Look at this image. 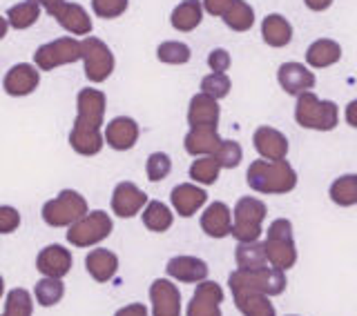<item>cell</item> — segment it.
Wrapping results in <instances>:
<instances>
[{
    "label": "cell",
    "mask_w": 357,
    "mask_h": 316,
    "mask_svg": "<svg viewBox=\"0 0 357 316\" xmlns=\"http://www.w3.org/2000/svg\"><path fill=\"white\" fill-rule=\"evenodd\" d=\"M83 212H85V200L78 194L65 191L59 200H54L45 207V219H47V223H52V225H65V223L78 219Z\"/></svg>",
    "instance_id": "8fae6325"
},
{
    "label": "cell",
    "mask_w": 357,
    "mask_h": 316,
    "mask_svg": "<svg viewBox=\"0 0 357 316\" xmlns=\"http://www.w3.org/2000/svg\"><path fill=\"white\" fill-rule=\"evenodd\" d=\"M87 272L94 281L98 283H107V281L116 274L119 269V258L112 254L109 250H94L92 254L87 256Z\"/></svg>",
    "instance_id": "d6986e66"
},
{
    "label": "cell",
    "mask_w": 357,
    "mask_h": 316,
    "mask_svg": "<svg viewBox=\"0 0 357 316\" xmlns=\"http://www.w3.org/2000/svg\"><path fill=\"white\" fill-rule=\"evenodd\" d=\"M143 223H145V228L152 232H165L172 225V212L167 210L163 203L154 200L148 205V210H145Z\"/></svg>",
    "instance_id": "484cf974"
},
{
    "label": "cell",
    "mask_w": 357,
    "mask_h": 316,
    "mask_svg": "<svg viewBox=\"0 0 357 316\" xmlns=\"http://www.w3.org/2000/svg\"><path fill=\"white\" fill-rule=\"evenodd\" d=\"M109 230H112L109 219L105 216L103 212H96L94 216H89V219L81 221L78 225H74L72 232L67 234V239H70V243H74L78 247H87V245H92L96 241H103L105 236L109 234Z\"/></svg>",
    "instance_id": "30bf717a"
},
{
    "label": "cell",
    "mask_w": 357,
    "mask_h": 316,
    "mask_svg": "<svg viewBox=\"0 0 357 316\" xmlns=\"http://www.w3.org/2000/svg\"><path fill=\"white\" fill-rule=\"evenodd\" d=\"M328 196L340 207L357 205V174H344L340 178H335L328 189Z\"/></svg>",
    "instance_id": "603a6c76"
},
{
    "label": "cell",
    "mask_w": 357,
    "mask_h": 316,
    "mask_svg": "<svg viewBox=\"0 0 357 316\" xmlns=\"http://www.w3.org/2000/svg\"><path fill=\"white\" fill-rule=\"evenodd\" d=\"M33 312V303H31V294L27 290L16 287L7 294L5 301V314L3 316H31Z\"/></svg>",
    "instance_id": "4316f807"
},
{
    "label": "cell",
    "mask_w": 357,
    "mask_h": 316,
    "mask_svg": "<svg viewBox=\"0 0 357 316\" xmlns=\"http://www.w3.org/2000/svg\"><path fill=\"white\" fill-rule=\"evenodd\" d=\"M252 145H255L257 154L266 158V161H284L290 150L286 134H282L275 127H268V125H261L255 129Z\"/></svg>",
    "instance_id": "ba28073f"
},
{
    "label": "cell",
    "mask_w": 357,
    "mask_h": 316,
    "mask_svg": "<svg viewBox=\"0 0 357 316\" xmlns=\"http://www.w3.org/2000/svg\"><path fill=\"white\" fill-rule=\"evenodd\" d=\"M208 63H210V67H212V72L223 74V72H228V70H230L232 58H230V54H228L226 49H215V52L210 54Z\"/></svg>",
    "instance_id": "e575fe53"
},
{
    "label": "cell",
    "mask_w": 357,
    "mask_h": 316,
    "mask_svg": "<svg viewBox=\"0 0 357 316\" xmlns=\"http://www.w3.org/2000/svg\"><path fill=\"white\" fill-rule=\"evenodd\" d=\"M215 158L221 167L226 169H234L243 158V152H241V145L237 141H221V145L215 152Z\"/></svg>",
    "instance_id": "4dcf8cb0"
},
{
    "label": "cell",
    "mask_w": 357,
    "mask_h": 316,
    "mask_svg": "<svg viewBox=\"0 0 357 316\" xmlns=\"http://www.w3.org/2000/svg\"><path fill=\"white\" fill-rule=\"evenodd\" d=\"M33 294H36L38 303L43 308H52L56 306L63 297H65V285L61 278H43L36 283V287H33Z\"/></svg>",
    "instance_id": "d4e9b609"
},
{
    "label": "cell",
    "mask_w": 357,
    "mask_h": 316,
    "mask_svg": "<svg viewBox=\"0 0 357 316\" xmlns=\"http://www.w3.org/2000/svg\"><path fill=\"white\" fill-rule=\"evenodd\" d=\"M295 120L299 127L315 129V132H331L340 123V109L333 100H321L312 92L297 96L295 105Z\"/></svg>",
    "instance_id": "3957f363"
},
{
    "label": "cell",
    "mask_w": 357,
    "mask_h": 316,
    "mask_svg": "<svg viewBox=\"0 0 357 316\" xmlns=\"http://www.w3.org/2000/svg\"><path fill=\"white\" fill-rule=\"evenodd\" d=\"M159 58L165 63H185L190 58V49L181 42H165L159 49Z\"/></svg>",
    "instance_id": "836d02e7"
},
{
    "label": "cell",
    "mask_w": 357,
    "mask_h": 316,
    "mask_svg": "<svg viewBox=\"0 0 357 316\" xmlns=\"http://www.w3.org/2000/svg\"><path fill=\"white\" fill-rule=\"evenodd\" d=\"M346 123H349L351 127L357 129V98L351 100V103L346 105Z\"/></svg>",
    "instance_id": "f35d334b"
},
{
    "label": "cell",
    "mask_w": 357,
    "mask_h": 316,
    "mask_svg": "<svg viewBox=\"0 0 357 316\" xmlns=\"http://www.w3.org/2000/svg\"><path fill=\"white\" fill-rule=\"evenodd\" d=\"M219 169H221V165L217 163L215 156L212 158L204 156V158H199V161H195V165L190 167V176H192L197 183L212 185L219 178Z\"/></svg>",
    "instance_id": "83f0119b"
},
{
    "label": "cell",
    "mask_w": 357,
    "mask_h": 316,
    "mask_svg": "<svg viewBox=\"0 0 357 316\" xmlns=\"http://www.w3.org/2000/svg\"><path fill=\"white\" fill-rule=\"evenodd\" d=\"M201 230L212 239H226L232 232V212L226 203H210L201 216Z\"/></svg>",
    "instance_id": "7c38bea8"
},
{
    "label": "cell",
    "mask_w": 357,
    "mask_h": 316,
    "mask_svg": "<svg viewBox=\"0 0 357 316\" xmlns=\"http://www.w3.org/2000/svg\"><path fill=\"white\" fill-rule=\"evenodd\" d=\"M277 83L284 89L288 96H301L306 92H312L315 89V74L310 72L308 65L301 63H282L277 70Z\"/></svg>",
    "instance_id": "8992f818"
},
{
    "label": "cell",
    "mask_w": 357,
    "mask_h": 316,
    "mask_svg": "<svg viewBox=\"0 0 357 316\" xmlns=\"http://www.w3.org/2000/svg\"><path fill=\"white\" fill-rule=\"evenodd\" d=\"M188 116H190V123H192V127H217V123H219L217 100L208 94H201V96L192 98Z\"/></svg>",
    "instance_id": "ac0fdd59"
},
{
    "label": "cell",
    "mask_w": 357,
    "mask_h": 316,
    "mask_svg": "<svg viewBox=\"0 0 357 316\" xmlns=\"http://www.w3.org/2000/svg\"><path fill=\"white\" fill-rule=\"evenodd\" d=\"M223 290L215 281H201L188 303L185 316H221Z\"/></svg>",
    "instance_id": "52a82bcc"
},
{
    "label": "cell",
    "mask_w": 357,
    "mask_h": 316,
    "mask_svg": "<svg viewBox=\"0 0 357 316\" xmlns=\"http://www.w3.org/2000/svg\"><path fill=\"white\" fill-rule=\"evenodd\" d=\"M228 287L232 292L234 306L243 316H275V308L273 303L268 301L266 294L257 292L248 285H243L241 281H237L232 274L228 278Z\"/></svg>",
    "instance_id": "5b68a950"
},
{
    "label": "cell",
    "mask_w": 357,
    "mask_h": 316,
    "mask_svg": "<svg viewBox=\"0 0 357 316\" xmlns=\"http://www.w3.org/2000/svg\"><path fill=\"white\" fill-rule=\"evenodd\" d=\"M167 274L181 283H201L208 276V263L197 256H174L167 263Z\"/></svg>",
    "instance_id": "4fadbf2b"
},
{
    "label": "cell",
    "mask_w": 357,
    "mask_h": 316,
    "mask_svg": "<svg viewBox=\"0 0 357 316\" xmlns=\"http://www.w3.org/2000/svg\"><path fill=\"white\" fill-rule=\"evenodd\" d=\"M36 267H38V272H43L45 276H50V278H63L72 267V256H70V252L65 250V247L50 245V247H45V250L40 252Z\"/></svg>",
    "instance_id": "9a60e30c"
},
{
    "label": "cell",
    "mask_w": 357,
    "mask_h": 316,
    "mask_svg": "<svg viewBox=\"0 0 357 316\" xmlns=\"http://www.w3.org/2000/svg\"><path fill=\"white\" fill-rule=\"evenodd\" d=\"M208 194L197 185H178L172 189V205L181 216H192L206 205Z\"/></svg>",
    "instance_id": "e0dca14e"
},
{
    "label": "cell",
    "mask_w": 357,
    "mask_h": 316,
    "mask_svg": "<svg viewBox=\"0 0 357 316\" xmlns=\"http://www.w3.org/2000/svg\"><path fill=\"white\" fill-rule=\"evenodd\" d=\"M18 228V214L11 207H0V234H9Z\"/></svg>",
    "instance_id": "d590c367"
},
{
    "label": "cell",
    "mask_w": 357,
    "mask_h": 316,
    "mask_svg": "<svg viewBox=\"0 0 357 316\" xmlns=\"http://www.w3.org/2000/svg\"><path fill=\"white\" fill-rule=\"evenodd\" d=\"M223 20L234 31H248L255 25V9L243 0H234L230 9L223 14Z\"/></svg>",
    "instance_id": "cb8c5ba5"
},
{
    "label": "cell",
    "mask_w": 357,
    "mask_h": 316,
    "mask_svg": "<svg viewBox=\"0 0 357 316\" xmlns=\"http://www.w3.org/2000/svg\"><path fill=\"white\" fill-rule=\"evenodd\" d=\"M145 205V194L141 189H137L130 183H123L116 187V194H114V210L119 216L128 219L134 216L141 207Z\"/></svg>",
    "instance_id": "44dd1931"
},
{
    "label": "cell",
    "mask_w": 357,
    "mask_h": 316,
    "mask_svg": "<svg viewBox=\"0 0 357 316\" xmlns=\"http://www.w3.org/2000/svg\"><path fill=\"white\" fill-rule=\"evenodd\" d=\"M3 292H5V283H3V278H0V299H3Z\"/></svg>",
    "instance_id": "60d3db41"
},
{
    "label": "cell",
    "mask_w": 357,
    "mask_h": 316,
    "mask_svg": "<svg viewBox=\"0 0 357 316\" xmlns=\"http://www.w3.org/2000/svg\"><path fill=\"white\" fill-rule=\"evenodd\" d=\"M264 252L268 263L277 269H290L297 263V245H295V232L293 223L288 219H277L271 223L264 239Z\"/></svg>",
    "instance_id": "7a4b0ae2"
},
{
    "label": "cell",
    "mask_w": 357,
    "mask_h": 316,
    "mask_svg": "<svg viewBox=\"0 0 357 316\" xmlns=\"http://www.w3.org/2000/svg\"><path fill=\"white\" fill-rule=\"evenodd\" d=\"M114 316H148V308L143 303H132L128 308H121Z\"/></svg>",
    "instance_id": "74e56055"
},
{
    "label": "cell",
    "mask_w": 357,
    "mask_h": 316,
    "mask_svg": "<svg viewBox=\"0 0 357 316\" xmlns=\"http://www.w3.org/2000/svg\"><path fill=\"white\" fill-rule=\"evenodd\" d=\"M248 185L257 194H288L297 187V172L284 161H255L248 167Z\"/></svg>",
    "instance_id": "6da1fadb"
},
{
    "label": "cell",
    "mask_w": 357,
    "mask_h": 316,
    "mask_svg": "<svg viewBox=\"0 0 357 316\" xmlns=\"http://www.w3.org/2000/svg\"><path fill=\"white\" fill-rule=\"evenodd\" d=\"M170 167H172V163H170V156L167 154H152L150 156V161H148V176H150V180H163L167 174H170Z\"/></svg>",
    "instance_id": "d6a6232c"
},
{
    "label": "cell",
    "mask_w": 357,
    "mask_h": 316,
    "mask_svg": "<svg viewBox=\"0 0 357 316\" xmlns=\"http://www.w3.org/2000/svg\"><path fill=\"white\" fill-rule=\"evenodd\" d=\"M234 261H237V267L243 269V272H259V269L268 267L264 243H239L237 250H234Z\"/></svg>",
    "instance_id": "ffe728a7"
},
{
    "label": "cell",
    "mask_w": 357,
    "mask_h": 316,
    "mask_svg": "<svg viewBox=\"0 0 357 316\" xmlns=\"http://www.w3.org/2000/svg\"><path fill=\"white\" fill-rule=\"evenodd\" d=\"M268 214L266 203L255 196H243L237 200L232 212V236L237 243H255L261 236V223Z\"/></svg>",
    "instance_id": "277c9868"
},
{
    "label": "cell",
    "mask_w": 357,
    "mask_h": 316,
    "mask_svg": "<svg viewBox=\"0 0 357 316\" xmlns=\"http://www.w3.org/2000/svg\"><path fill=\"white\" fill-rule=\"evenodd\" d=\"M288 316H295V314H288Z\"/></svg>",
    "instance_id": "b9f144b4"
},
{
    "label": "cell",
    "mask_w": 357,
    "mask_h": 316,
    "mask_svg": "<svg viewBox=\"0 0 357 316\" xmlns=\"http://www.w3.org/2000/svg\"><path fill=\"white\" fill-rule=\"evenodd\" d=\"M230 87H232L230 78L226 74H217V72L206 76L204 83H201V89H204V94L212 96L215 100L217 98H226L230 94Z\"/></svg>",
    "instance_id": "1f68e13d"
},
{
    "label": "cell",
    "mask_w": 357,
    "mask_h": 316,
    "mask_svg": "<svg viewBox=\"0 0 357 316\" xmlns=\"http://www.w3.org/2000/svg\"><path fill=\"white\" fill-rule=\"evenodd\" d=\"M109 141L116 150H128L137 141V125L132 120H116L109 129Z\"/></svg>",
    "instance_id": "f546056e"
},
{
    "label": "cell",
    "mask_w": 357,
    "mask_h": 316,
    "mask_svg": "<svg viewBox=\"0 0 357 316\" xmlns=\"http://www.w3.org/2000/svg\"><path fill=\"white\" fill-rule=\"evenodd\" d=\"M261 38L268 47L282 49L293 40V25H290V20L282 14H268L261 20Z\"/></svg>",
    "instance_id": "2e32d148"
},
{
    "label": "cell",
    "mask_w": 357,
    "mask_h": 316,
    "mask_svg": "<svg viewBox=\"0 0 357 316\" xmlns=\"http://www.w3.org/2000/svg\"><path fill=\"white\" fill-rule=\"evenodd\" d=\"M152 316H181V292L170 281L156 278L150 285Z\"/></svg>",
    "instance_id": "9c48e42d"
},
{
    "label": "cell",
    "mask_w": 357,
    "mask_h": 316,
    "mask_svg": "<svg viewBox=\"0 0 357 316\" xmlns=\"http://www.w3.org/2000/svg\"><path fill=\"white\" fill-rule=\"evenodd\" d=\"M221 145L217 127H195L185 136V150L190 154H215Z\"/></svg>",
    "instance_id": "7402d4cb"
},
{
    "label": "cell",
    "mask_w": 357,
    "mask_h": 316,
    "mask_svg": "<svg viewBox=\"0 0 357 316\" xmlns=\"http://www.w3.org/2000/svg\"><path fill=\"white\" fill-rule=\"evenodd\" d=\"M342 58V45L333 38H317L306 49V65L310 70H326Z\"/></svg>",
    "instance_id": "5bb4252c"
},
{
    "label": "cell",
    "mask_w": 357,
    "mask_h": 316,
    "mask_svg": "<svg viewBox=\"0 0 357 316\" xmlns=\"http://www.w3.org/2000/svg\"><path fill=\"white\" fill-rule=\"evenodd\" d=\"M172 22H174L176 29H183V31L195 29L201 22V7H199L197 0H188V3H183L181 7H178L172 16Z\"/></svg>",
    "instance_id": "f1b7e54d"
},
{
    "label": "cell",
    "mask_w": 357,
    "mask_h": 316,
    "mask_svg": "<svg viewBox=\"0 0 357 316\" xmlns=\"http://www.w3.org/2000/svg\"><path fill=\"white\" fill-rule=\"evenodd\" d=\"M335 0H304V5L310 9V11H326Z\"/></svg>",
    "instance_id": "ab89813d"
},
{
    "label": "cell",
    "mask_w": 357,
    "mask_h": 316,
    "mask_svg": "<svg viewBox=\"0 0 357 316\" xmlns=\"http://www.w3.org/2000/svg\"><path fill=\"white\" fill-rule=\"evenodd\" d=\"M232 3L234 0H206V9L215 16H223L230 9Z\"/></svg>",
    "instance_id": "8d00e7d4"
}]
</instances>
